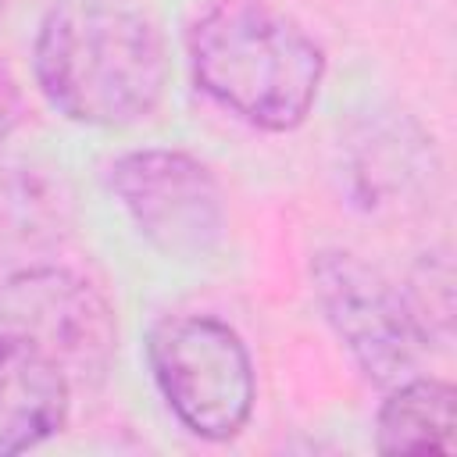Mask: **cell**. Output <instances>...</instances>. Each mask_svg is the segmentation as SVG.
<instances>
[{
	"label": "cell",
	"mask_w": 457,
	"mask_h": 457,
	"mask_svg": "<svg viewBox=\"0 0 457 457\" xmlns=\"http://www.w3.org/2000/svg\"><path fill=\"white\" fill-rule=\"evenodd\" d=\"M150 375L171 414L200 439L221 443L253 414L257 378L246 343L211 314H168L146 332Z\"/></svg>",
	"instance_id": "cell-3"
},
{
	"label": "cell",
	"mask_w": 457,
	"mask_h": 457,
	"mask_svg": "<svg viewBox=\"0 0 457 457\" xmlns=\"http://www.w3.org/2000/svg\"><path fill=\"white\" fill-rule=\"evenodd\" d=\"M186 46L193 82L264 132L303 125L325 79V50L293 18L250 0L200 14Z\"/></svg>",
	"instance_id": "cell-2"
},
{
	"label": "cell",
	"mask_w": 457,
	"mask_h": 457,
	"mask_svg": "<svg viewBox=\"0 0 457 457\" xmlns=\"http://www.w3.org/2000/svg\"><path fill=\"white\" fill-rule=\"evenodd\" d=\"M4 4H7V0H0V11H4Z\"/></svg>",
	"instance_id": "cell-9"
},
{
	"label": "cell",
	"mask_w": 457,
	"mask_h": 457,
	"mask_svg": "<svg viewBox=\"0 0 457 457\" xmlns=\"http://www.w3.org/2000/svg\"><path fill=\"white\" fill-rule=\"evenodd\" d=\"M32 75L46 104L100 129L150 118L164 100L168 54L157 25L111 0H57L32 43Z\"/></svg>",
	"instance_id": "cell-1"
},
{
	"label": "cell",
	"mask_w": 457,
	"mask_h": 457,
	"mask_svg": "<svg viewBox=\"0 0 457 457\" xmlns=\"http://www.w3.org/2000/svg\"><path fill=\"white\" fill-rule=\"evenodd\" d=\"M457 393L446 378L407 375L393 382L375 418V446L382 453H453L457 450Z\"/></svg>",
	"instance_id": "cell-8"
},
{
	"label": "cell",
	"mask_w": 457,
	"mask_h": 457,
	"mask_svg": "<svg viewBox=\"0 0 457 457\" xmlns=\"http://www.w3.org/2000/svg\"><path fill=\"white\" fill-rule=\"evenodd\" d=\"M71 382L29 339L0 328V457L25 453L68 421Z\"/></svg>",
	"instance_id": "cell-7"
},
{
	"label": "cell",
	"mask_w": 457,
	"mask_h": 457,
	"mask_svg": "<svg viewBox=\"0 0 457 457\" xmlns=\"http://www.w3.org/2000/svg\"><path fill=\"white\" fill-rule=\"evenodd\" d=\"M311 278L332 332L353 353L361 371L378 386L407 378L428 339L421 336L403 289L346 250H321L311 261Z\"/></svg>",
	"instance_id": "cell-6"
},
{
	"label": "cell",
	"mask_w": 457,
	"mask_h": 457,
	"mask_svg": "<svg viewBox=\"0 0 457 457\" xmlns=\"http://www.w3.org/2000/svg\"><path fill=\"white\" fill-rule=\"evenodd\" d=\"M111 189L139 236L171 261H204L225 236L214 171L186 150H132L111 164Z\"/></svg>",
	"instance_id": "cell-4"
},
{
	"label": "cell",
	"mask_w": 457,
	"mask_h": 457,
	"mask_svg": "<svg viewBox=\"0 0 457 457\" xmlns=\"http://www.w3.org/2000/svg\"><path fill=\"white\" fill-rule=\"evenodd\" d=\"M0 328L39 346L71 386H96L114 357L111 303L68 268H21L0 289Z\"/></svg>",
	"instance_id": "cell-5"
}]
</instances>
